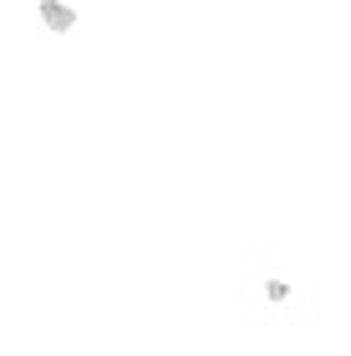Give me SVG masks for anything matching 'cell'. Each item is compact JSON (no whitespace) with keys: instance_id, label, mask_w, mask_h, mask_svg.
I'll use <instances>...</instances> for the list:
<instances>
[{"instance_id":"1","label":"cell","mask_w":351,"mask_h":356,"mask_svg":"<svg viewBox=\"0 0 351 356\" xmlns=\"http://www.w3.org/2000/svg\"><path fill=\"white\" fill-rule=\"evenodd\" d=\"M36 15L46 21V31H56V36H67V31L76 26V6H61V0H41Z\"/></svg>"}]
</instances>
